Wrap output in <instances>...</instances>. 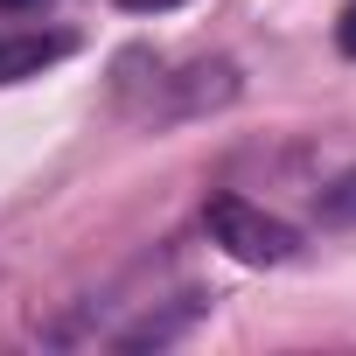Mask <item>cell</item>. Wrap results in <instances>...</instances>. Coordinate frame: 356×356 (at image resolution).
Returning a JSON list of instances; mask_svg holds the SVG:
<instances>
[{
	"mask_svg": "<svg viewBox=\"0 0 356 356\" xmlns=\"http://www.w3.org/2000/svg\"><path fill=\"white\" fill-rule=\"evenodd\" d=\"M203 224H210V238H217L231 259H245V266H280V259H293V245H300L293 224L266 217V210L245 203V196H210V203H203Z\"/></svg>",
	"mask_w": 356,
	"mask_h": 356,
	"instance_id": "cell-1",
	"label": "cell"
},
{
	"mask_svg": "<svg viewBox=\"0 0 356 356\" xmlns=\"http://www.w3.org/2000/svg\"><path fill=\"white\" fill-rule=\"evenodd\" d=\"M196 314H203V300H196V293H182V300H175L168 314H147V321L119 328L112 342H119V349H161V342H175V335H182V328H189Z\"/></svg>",
	"mask_w": 356,
	"mask_h": 356,
	"instance_id": "cell-2",
	"label": "cell"
},
{
	"mask_svg": "<svg viewBox=\"0 0 356 356\" xmlns=\"http://www.w3.org/2000/svg\"><path fill=\"white\" fill-rule=\"evenodd\" d=\"M70 49V35H22V42H0V84H22L42 63H56Z\"/></svg>",
	"mask_w": 356,
	"mask_h": 356,
	"instance_id": "cell-3",
	"label": "cell"
},
{
	"mask_svg": "<svg viewBox=\"0 0 356 356\" xmlns=\"http://www.w3.org/2000/svg\"><path fill=\"white\" fill-rule=\"evenodd\" d=\"M321 224H335V231H342V224H356V168H349V175H335V182L321 189Z\"/></svg>",
	"mask_w": 356,
	"mask_h": 356,
	"instance_id": "cell-4",
	"label": "cell"
},
{
	"mask_svg": "<svg viewBox=\"0 0 356 356\" xmlns=\"http://www.w3.org/2000/svg\"><path fill=\"white\" fill-rule=\"evenodd\" d=\"M335 49H342V56H356V0L342 8V22H335Z\"/></svg>",
	"mask_w": 356,
	"mask_h": 356,
	"instance_id": "cell-5",
	"label": "cell"
},
{
	"mask_svg": "<svg viewBox=\"0 0 356 356\" xmlns=\"http://www.w3.org/2000/svg\"><path fill=\"white\" fill-rule=\"evenodd\" d=\"M126 15H168V8H182V0H119Z\"/></svg>",
	"mask_w": 356,
	"mask_h": 356,
	"instance_id": "cell-6",
	"label": "cell"
},
{
	"mask_svg": "<svg viewBox=\"0 0 356 356\" xmlns=\"http://www.w3.org/2000/svg\"><path fill=\"white\" fill-rule=\"evenodd\" d=\"M0 8H8V15H15V8H29V0H0Z\"/></svg>",
	"mask_w": 356,
	"mask_h": 356,
	"instance_id": "cell-7",
	"label": "cell"
}]
</instances>
